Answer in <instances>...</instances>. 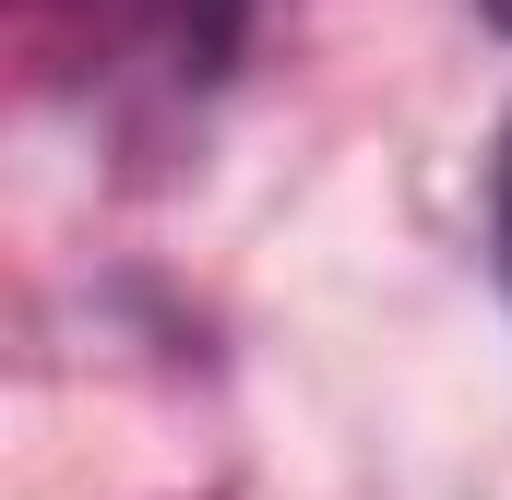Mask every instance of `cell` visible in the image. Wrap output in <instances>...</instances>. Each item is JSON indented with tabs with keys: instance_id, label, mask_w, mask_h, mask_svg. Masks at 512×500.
Listing matches in <instances>:
<instances>
[{
	"instance_id": "6da1fadb",
	"label": "cell",
	"mask_w": 512,
	"mask_h": 500,
	"mask_svg": "<svg viewBox=\"0 0 512 500\" xmlns=\"http://www.w3.org/2000/svg\"><path fill=\"white\" fill-rule=\"evenodd\" d=\"M48 12H72V48L96 60V84H167V96H191V84H215L227 60H239V12L251 0H48Z\"/></svg>"
},
{
	"instance_id": "7a4b0ae2",
	"label": "cell",
	"mask_w": 512,
	"mask_h": 500,
	"mask_svg": "<svg viewBox=\"0 0 512 500\" xmlns=\"http://www.w3.org/2000/svg\"><path fill=\"white\" fill-rule=\"evenodd\" d=\"M489 227H501V286H512V120H501V155H489Z\"/></svg>"
},
{
	"instance_id": "3957f363",
	"label": "cell",
	"mask_w": 512,
	"mask_h": 500,
	"mask_svg": "<svg viewBox=\"0 0 512 500\" xmlns=\"http://www.w3.org/2000/svg\"><path fill=\"white\" fill-rule=\"evenodd\" d=\"M489 24H501V36H512V0H489Z\"/></svg>"
}]
</instances>
